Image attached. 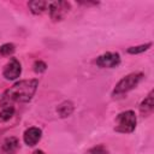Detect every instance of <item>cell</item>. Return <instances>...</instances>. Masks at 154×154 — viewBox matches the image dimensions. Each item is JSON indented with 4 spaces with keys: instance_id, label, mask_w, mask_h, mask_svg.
Returning a JSON list of instances; mask_svg holds the SVG:
<instances>
[{
    "instance_id": "cell-1",
    "label": "cell",
    "mask_w": 154,
    "mask_h": 154,
    "mask_svg": "<svg viewBox=\"0 0 154 154\" xmlns=\"http://www.w3.org/2000/svg\"><path fill=\"white\" fill-rule=\"evenodd\" d=\"M38 87L37 79L19 81L8 88L1 96L0 103L2 107L11 106L13 102H29Z\"/></svg>"
},
{
    "instance_id": "cell-8",
    "label": "cell",
    "mask_w": 154,
    "mask_h": 154,
    "mask_svg": "<svg viewBox=\"0 0 154 154\" xmlns=\"http://www.w3.org/2000/svg\"><path fill=\"white\" fill-rule=\"evenodd\" d=\"M154 111V91L150 90L149 94L144 97V100L140 105V112L142 117H148Z\"/></svg>"
},
{
    "instance_id": "cell-7",
    "label": "cell",
    "mask_w": 154,
    "mask_h": 154,
    "mask_svg": "<svg viewBox=\"0 0 154 154\" xmlns=\"http://www.w3.org/2000/svg\"><path fill=\"white\" fill-rule=\"evenodd\" d=\"M41 136H42V131L41 129L36 128V126H31L29 129H26L24 131V135H23V140L25 142L26 146H35L40 140H41Z\"/></svg>"
},
{
    "instance_id": "cell-10",
    "label": "cell",
    "mask_w": 154,
    "mask_h": 154,
    "mask_svg": "<svg viewBox=\"0 0 154 154\" xmlns=\"http://www.w3.org/2000/svg\"><path fill=\"white\" fill-rule=\"evenodd\" d=\"M73 108H75V107H73V103H72L71 101H64V102H61V103L57 107V112H58L59 117L66 118V117H69V116L72 114Z\"/></svg>"
},
{
    "instance_id": "cell-17",
    "label": "cell",
    "mask_w": 154,
    "mask_h": 154,
    "mask_svg": "<svg viewBox=\"0 0 154 154\" xmlns=\"http://www.w3.org/2000/svg\"><path fill=\"white\" fill-rule=\"evenodd\" d=\"M32 154H45V152H42V150H35Z\"/></svg>"
},
{
    "instance_id": "cell-9",
    "label": "cell",
    "mask_w": 154,
    "mask_h": 154,
    "mask_svg": "<svg viewBox=\"0 0 154 154\" xmlns=\"http://www.w3.org/2000/svg\"><path fill=\"white\" fill-rule=\"evenodd\" d=\"M28 6L30 8V11L34 14H42L49 6V4L47 1H42V0H35V1H30L28 2Z\"/></svg>"
},
{
    "instance_id": "cell-14",
    "label": "cell",
    "mask_w": 154,
    "mask_h": 154,
    "mask_svg": "<svg viewBox=\"0 0 154 154\" xmlns=\"http://www.w3.org/2000/svg\"><path fill=\"white\" fill-rule=\"evenodd\" d=\"M13 52H14V45H12V43H4L0 47V54L4 57L11 55V54H13Z\"/></svg>"
},
{
    "instance_id": "cell-4",
    "label": "cell",
    "mask_w": 154,
    "mask_h": 154,
    "mask_svg": "<svg viewBox=\"0 0 154 154\" xmlns=\"http://www.w3.org/2000/svg\"><path fill=\"white\" fill-rule=\"evenodd\" d=\"M70 8H71V5L67 1H54V2H51L48 6L49 16L54 22L63 20L65 16L69 13Z\"/></svg>"
},
{
    "instance_id": "cell-15",
    "label": "cell",
    "mask_w": 154,
    "mask_h": 154,
    "mask_svg": "<svg viewBox=\"0 0 154 154\" xmlns=\"http://www.w3.org/2000/svg\"><path fill=\"white\" fill-rule=\"evenodd\" d=\"M34 71L35 72H37V73H41V72H43V71H46V69H47V65H46V63H43L42 60H36L35 63H34Z\"/></svg>"
},
{
    "instance_id": "cell-12",
    "label": "cell",
    "mask_w": 154,
    "mask_h": 154,
    "mask_svg": "<svg viewBox=\"0 0 154 154\" xmlns=\"http://www.w3.org/2000/svg\"><path fill=\"white\" fill-rule=\"evenodd\" d=\"M13 113H14V108L12 106L2 107V109L0 111V122H7L8 119H11Z\"/></svg>"
},
{
    "instance_id": "cell-5",
    "label": "cell",
    "mask_w": 154,
    "mask_h": 154,
    "mask_svg": "<svg viewBox=\"0 0 154 154\" xmlns=\"http://www.w3.org/2000/svg\"><path fill=\"white\" fill-rule=\"evenodd\" d=\"M120 63V57L118 53L116 52H107V53H103L101 55H99L96 59H95V64L99 66V67H108V69H112V67H116L118 66Z\"/></svg>"
},
{
    "instance_id": "cell-11",
    "label": "cell",
    "mask_w": 154,
    "mask_h": 154,
    "mask_svg": "<svg viewBox=\"0 0 154 154\" xmlns=\"http://www.w3.org/2000/svg\"><path fill=\"white\" fill-rule=\"evenodd\" d=\"M18 147V140L16 137H8L4 141L2 148L5 152H12L13 149H16Z\"/></svg>"
},
{
    "instance_id": "cell-2",
    "label": "cell",
    "mask_w": 154,
    "mask_h": 154,
    "mask_svg": "<svg viewBox=\"0 0 154 154\" xmlns=\"http://www.w3.org/2000/svg\"><path fill=\"white\" fill-rule=\"evenodd\" d=\"M144 77V75L142 72H132L126 75L125 77H123L114 87L112 95L113 96H120L126 94L128 91L132 90L134 88H136V85L142 81V78Z\"/></svg>"
},
{
    "instance_id": "cell-16",
    "label": "cell",
    "mask_w": 154,
    "mask_h": 154,
    "mask_svg": "<svg viewBox=\"0 0 154 154\" xmlns=\"http://www.w3.org/2000/svg\"><path fill=\"white\" fill-rule=\"evenodd\" d=\"M89 153H90V154H108L107 149H106L102 144H100V146H96V147L91 148V149L89 150Z\"/></svg>"
},
{
    "instance_id": "cell-3",
    "label": "cell",
    "mask_w": 154,
    "mask_h": 154,
    "mask_svg": "<svg viewBox=\"0 0 154 154\" xmlns=\"http://www.w3.org/2000/svg\"><path fill=\"white\" fill-rule=\"evenodd\" d=\"M136 128V114L134 111H125L117 116L114 130L122 134H130Z\"/></svg>"
},
{
    "instance_id": "cell-6",
    "label": "cell",
    "mask_w": 154,
    "mask_h": 154,
    "mask_svg": "<svg viewBox=\"0 0 154 154\" xmlns=\"http://www.w3.org/2000/svg\"><path fill=\"white\" fill-rule=\"evenodd\" d=\"M20 72H22L20 63L16 58H11L10 61L5 65L4 71H2V75H4V77L6 79L13 81V79H16V78H18L20 76Z\"/></svg>"
},
{
    "instance_id": "cell-13",
    "label": "cell",
    "mask_w": 154,
    "mask_h": 154,
    "mask_svg": "<svg viewBox=\"0 0 154 154\" xmlns=\"http://www.w3.org/2000/svg\"><path fill=\"white\" fill-rule=\"evenodd\" d=\"M152 47V43L148 42L146 45H141V46H136V47H129L128 48V53L130 54H138V53H142V52H146L148 48Z\"/></svg>"
}]
</instances>
